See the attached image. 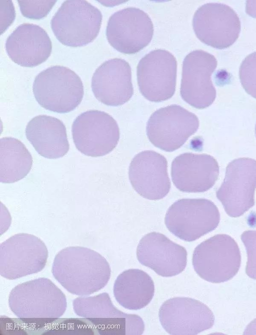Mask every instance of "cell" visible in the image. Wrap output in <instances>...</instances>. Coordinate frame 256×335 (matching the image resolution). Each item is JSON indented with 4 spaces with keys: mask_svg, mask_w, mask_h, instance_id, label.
<instances>
[{
    "mask_svg": "<svg viewBox=\"0 0 256 335\" xmlns=\"http://www.w3.org/2000/svg\"><path fill=\"white\" fill-rule=\"evenodd\" d=\"M52 273L69 292L84 296L104 288L110 280L111 270L106 259L96 251L70 246L56 254Z\"/></svg>",
    "mask_w": 256,
    "mask_h": 335,
    "instance_id": "cell-1",
    "label": "cell"
},
{
    "mask_svg": "<svg viewBox=\"0 0 256 335\" xmlns=\"http://www.w3.org/2000/svg\"><path fill=\"white\" fill-rule=\"evenodd\" d=\"M12 311L28 324L50 323L64 313L65 295L50 279L40 277L19 284L10 292Z\"/></svg>",
    "mask_w": 256,
    "mask_h": 335,
    "instance_id": "cell-2",
    "label": "cell"
},
{
    "mask_svg": "<svg viewBox=\"0 0 256 335\" xmlns=\"http://www.w3.org/2000/svg\"><path fill=\"white\" fill-rule=\"evenodd\" d=\"M32 91L42 107L58 113L74 110L81 103L84 94L79 76L62 66L50 67L40 72L34 79Z\"/></svg>",
    "mask_w": 256,
    "mask_h": 335,
    "instance_id": "cell-3",
    "label": "cell"
},
{
    "mask_svg": "<svg viewBox=\"0 0 256 335\" xmlns=\"http://www.w3.org/2000/svg\"><path fill=\"white\" fill-rule=\"evenodd\" d=\"M102 17L100 11L86 1H65L52 18L50 26L62 44L82 47L96 38Z\"/></svg>",
    "mask_w": 256,
    "mask_h": 335,
    "instance_id": "cell-4",
    "label": "cell"
},
{
    "mask_svg": "<svg viewBox=\"0 0 256 335\" xmlns=\"http://www.w3.org/2000/svg\"><path fill=\"white\" fill-rule=\"evenodd\" d=\"M192 263L196 273L204 280L224 282L232 279L239 270L240 250L231 236L217 234L195 248Z\"/></svg>",
    "mask_w": 256,
    "mask_h": 335,
    "instance_id": "cell-5",
    "label": "cell"
},
{
    "mask_svg": "<svg viewBox=\"0 0 256 335\" xmlns=\"http://www.w3.org/2000/svg\"><path fill=\"white\" fill-rule=\"evenodd\" d=\"M220 220L216 205L204 198L177 200L169 207L164 219L167 228L172 234L188 242L215 229Z\"/></svg>",
    "mask_w": 256,
    "mask_h": 335,
    "instance_id": "cell-6",
    "label": "cell"
},
{
    "mask_svg": "<svg viewBox=\"0 0 256 335\" xmlns=\"http://www.w3.org/2000/svg\"><path fill=\"white\" fill-rule=\"evenodd\" d=\"M72 306L78 315L90 321L102 334L140 335L144 331L142 318L118 310L106 292L77 297L73 300Z\"/></svg>",
    "mask_w": 256,
    "mask_h": 335,
    "instance_id": "cell-7",
    "label": "cell"
},
{
    "mask_svg": "<svg viewBox=\"0 0 256 335\" xmlns=\"http://www.w3.org/2000/svg\"><path fill=\"white\" fill-rule=\"evenodd\" d=\"M197 116L178 105L161 108L150 116L146 131L150 141L166 152L180 148L199 127Z\"/></svg>",
    "mask_w": 256,
    "mask_h": 335,
    "instance_id": "cell-8",
    "label": "cell"
},
{
    "mask_svg": "<svg viewBox=\"0 0 256 335\" xmlns=\"http://www.w3.org/2000/svg\"><path fill=\"white\" fill-rule=\"evenodd\" d=\"M48 251L36 236L18 233L0 245V274L8 279H16L42 271L45 267Z\"/></svg>",
    "mask_w": 256,
    "mask_h": 335,
    "instance_id": "cell-9",
    "label": "cell"
},
{
    "mask_svg": "<svg viewBox=\"0 0 256 335\" xmlns=\"http://www.w3.org/2000/svg\"><path fill=\"white\" fill-rule=\"evenodd\" d=\"M72 135L76 148L82 153L99 157L108 154L116 146L120 129L116 121L108 114L89 110L74 120Z\"/></svg>",
    "mask_w": 256,
    "mask_h": 335,
    "instance_id": "cell-10",
    "label": "cell"
},
{
    "mask_svg": "<svg viewBox=\"0 0 256 335\" xmlns=\"http://www.w3.org/2000/svg\"><path fill=\"white\" fill-rule=\"evenodd\" d=\"M177 62L168 51H152L140 61L137 79L142 95L151 102H160L172 98L176 91Z\"/></svg>",
    "mask_w": 256,
    "mask_h": 335,
    "instance_id": "cell-11",
    "label": "cell"
},
{
    "mask_svg": "<svg viewBox=\"0 0 256 335\" xmlns=\"http://www.w3.org/2000/svg\"><path fill=\"white\" fill-rule=\"evenodd\" d=\"M256 188V160L240 158L227 166L225 178L216 195L226 213L236 217L254 205Z\"/></svg>",
    "mask_w": 256,
    "mask_h": 335,
    "instance_id": "cell-12",
    "label": "cell"
},
{
    "mask_svg": "<svg viewBox=\"0 0 256 335\" xmlns=\"http://www.w3.org/2000/svg\"><path fill=\"white\" fill-rule=\"evenodd\" d=\"M192 27L197 38L217 49L231 46L238 39L240 22L235 11L220 3H208L195 12Z\"/></svg>",
    "mask_w": 256,
    "mask_h": 335,
    "instance_id": "cell-13",
    "label": "cell"
},
{
    "mask_svg": "<svg viewBox=\"0 0 256 335\" xmlns=\"http://www.w3.org/2000/svg\"><path fill=\"white\" fill-rule=\"evenodd\" d=\"M153 35L154 26L148 15L134 7L114 13L108 19L106 29L110 44L126 54L136 53L146 47Z\"/></svg>",
    "mask_w": 256,
    "mask_h": 335,
    "instance_id": "cell-14",
    "label": "cell"
},
{
    "mask_svg": "<svg viewBox=\"0 0 256 335\" xmlns=\"http://www.w3.org/2000/svg\"><path fill=\"white\" fill-rule=\"evenodd\" d=\"M217 65L214 56L203 50L194 51L186 56L182 63L180 94L186 103L198 109L212 104L216 90L211 77Z\"/></svg>",
    "mask_w": 256,
    "mask_h": 335,
    "instance_id": "cell-15",
    "label": "cell"
},
{
    "mask_svg": "<svg viewBox=\"0 0 256 335\" xmlns=\"http://www.w3.org/2000/svg\"><path fill=\"white\" fill-rule=\"evenodd\" d=\"M164 330L173 335H196L211 328L214 316L209 307L195 299L176 297L168 299L158 311Z\"/></svg>",
    "mask_w": 256,
    "mask_h": 335,
    "instance_id": "cell-16",
    "label": "cell"
},
{
    "mask_svg": "<svg viewBox=\"0 0 256 335\" xmlns=\"http://www.w3.org/2000/svg\"><path fill=\"white\" fill-rule=\"evenodd\" d=\"M128 176L136 192L148 199H161L170 189L166 159L153 150L140 152L133 158Z\"/></svg>",
    "mask_w": 256,
    "mask_h": 335,
    "instance_id": "cell-17",
    "label": "cell"
},
{
    "mask_svg": "<svg viewBox=\"0 0 256 335\" xmlns=\"http://www.w3.org/2000/svg\"><path fill=\"white\" fill-rule=\"evenodd\" d=\"M187 255L184 247L156 232L145 235L136 249L138 261L163 277L174 276L184 271Z\"/></svg>",
    "mask_w": 256,
    "mask_h": 335,
    "instance_id": "cell-18",
    "label": "cell"
},
{
    "mask_svg": "<svg viewBox=\"0 0 256 335\" xmlns=\"http://www.w3.org/2000/svg\"><path fill=\"white\" fill-rule=\"evenodd\" d=\"M219 166L206 154L184 153L172 161L171 176L174 186L184 192H203L210 189L218 177Z\"/></svg>",
    "mask_w": 256,
    "mask_h": 335,
    "instance_id": "cell-19",
    "label": "cell"
},
{
    "mask_svg": "<svg viewBox=\"0 0 256 335\" xmlns=\"http://www.w3.org/2000/svg\"><path fill=\"white\" fill-rule=\"evenodd\" d=\"M91 86L101 103L110 106L124 104L134 94L130 64L120 58L105 61L94 72Z\"/></svg>",
    "mask_w": 256,
    "mask_h": 335,
    "instance_id": "cell-20",
    "label": "cell"
},
{
    "mask_svg": "<svg viewBox=\"0 0 256 335\" xmlns=\"http://www.w3.org/2000/svg\"><path fill=\"white\" fill-rule=\"evenodd\" d=\"M5 48L15 63L33 67L45 62L51 54L52 44L46 31L30 23L18 26L8 37Z\"/></svg>",
    "mask_w": 256,
    "mask_h": 335,
    "instance_id": "cell-21",
    "label": "cell"
},
{
    "mask_svg": "<svg viewBox=\"0 0 256 335\" xmlns=\"http://www.w3.org/2000/svg\"><path fill=\"white\" fill-rule=\"evenodd\" d=\"M26 135L36 152L45 158H59L69 150L66 126L56 118L44 115L34 117L26 125Z\"/></svg>",
    "mask_w": 256,
    "mask_h": 335,
    "instance_id": "cell-22",
    "label": "cell"
},
{
    "mask_svg": "<svg viewBox=\"0 0 256 335\" xmlns=\"http://www.w3.org/2000/svg\"><path fill=\"white\" fill-rule=\"evenodd\" d=\"M154 293V282L146 272L139 269L124 270L117 277L114 285V294L117 302L130 310L146 306Z\"/></svg>",
    "mask_w": 256,
    "mask_h": 335,
    "instance_id": "cell-23",
    "label": "cell"
},
{
    "mask_svg": "<svg viewBox=\"0 0 256 335\" xmlns=\"http://www.w3.org/2000/svg\"><path fill=\"white\" fill-rule=\"evenodd\" d=\"M32 164V155L25 145L12 137L0 140V181L11 183L24 178Z\"/></svg>",
    "mask_w": 256,
    "mask_h": 335,
    "instance_id": "cell-24",
    "label": "cell"
},
{
    "mask_svg": "<svg viewBox=\"0 0 256 335\" xmlns=\"http://www.w3.org/2000/svg\"><path fill=\"white\" fill-rule=\"evenodd\" d=\"M239 77L244 90L256 99V52L243 60L240 68Z\"/></svg>",
    "mask_w": 256,
    "mask_h": 335,
    "instance_id": "cell-25",
    "label": "cell"
},
{
    "mask_svg": "<svg viewBox=\"0 0 256 335\" xmlns=\"http://www.w3.org/2000/svg\"><path fill=\"white\" fill-rule=\"evenodd\" d=\"M56 1H18L22 14L25 17L40 20L50 13Z\"/></svg>",
    "mask_w": 256,
    "mask_h": 335,
    "instance_id": "cell-26",
    "label": "cell"
},
{
    "mask_svg": "<svg viewBox=\"0 0 256 335\" xmlns=\"http://www.w3.org/2000/svg\"><path fill=\"white\" fill-rule=\"evenodd\" d=\"M241 239L248 255L246 272L251 278L256 279V230H248L242 233Z\"/></svg>",
    "mask_w": 256,
    "mask_h": 335,
    "instance_id": "cell-27",
    "label": "cell"
},
{
    "mask_svg": "<svg viewBox=\"0 0 256 335\" xmlns=\"http://www.w3.org/2000/svg\"><path fill=\"white\" fill-rule=\"evenodd\" d=\"M0 34H2L15 19V11L11 1H0Z\"/></svg>",
    "mask_w": 256,
    "mask_h": 335,
    "instance_id": "cell-28",
    "label": "cell"
},
{
    "mask_svg": "<svg viewBox=\"0 0 256 335\" xmlns=\"http://www.w3.org/2000/svg\"><path fill=\"white\" fill-rule=\"evenodd\" d=\"M246 12L250 17L256 18V1H246Z\"/></svg>",
    "mask_w": 256,
    "mask_h": 335,
    "instance_id": "cell-29",
    "label": "cell"
},
{
    "mask_svg": "<svg viewBox=\"0 0 256 335\" xmlns=\"http://www.w3.org/2000/svg\"><path fill=\"white\" fill-rule=\"evenodd\" d=\"M244 334H256V318L251 321L246 327Z\"/></svg>",
    "mask_w": 256,
    "mask_h": 335,
    "instance_id": "cell-30",
    "label": "cell"
},
{
    "mask_svg": "<svg viewBox=\"0 0 256 335\" xmlns=\"http://www.w3.org/2000/svg\"><path fill=\"white\" fill-rule=\"evenodd\" d=\"M255 131H256V124Z\"/></svg>",
    "mask_w": 256,
    "mask_h": 335,
    "instance_id": "cell-31",
    "label": "cell"
}]
</instances>
